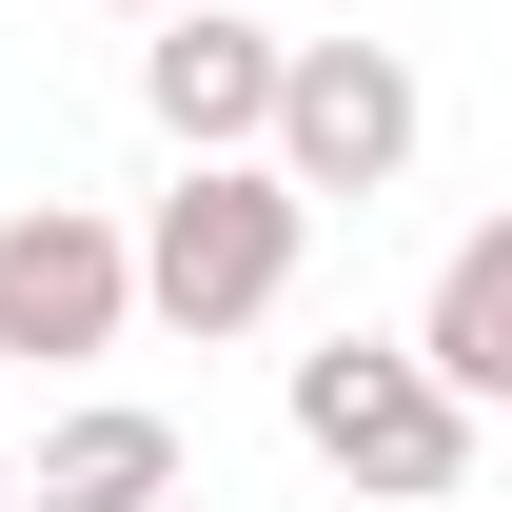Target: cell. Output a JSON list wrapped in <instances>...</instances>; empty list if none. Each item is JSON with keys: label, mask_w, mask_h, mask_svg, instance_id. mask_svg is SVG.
Returning <instances> with one entry per match:
<instances>
[{"label": "cell", "mask_w": 512, "mask_h": 512, "mask_svg": "<svg viewBox=\"0 0 512 512\" xmlns=\"http://www.w3.org/2000/svg\"><path fill=\"white\" fill-rule=\"evenodd\" d=\"M119 256H138V316H158V335H256L276 296H296L316 217L276 197V158H178V197H158Z\"/></svg>", "instance_id": "1"}, {"label": "cell", "mask_w": 512, "mask_h": 512, "mask_svg": "<svg viewBox=\"0 0 512 512\" xmlns=\"http://www.w3.org/2000/svg\"><path fill=\"white\" fill-rule=\"evenodd\" d=\"M276 394H296V453L355 473L375 512H453L473 493V434H493V414H453V394L414 375V335H316Z\"/></svg>", "instance_id": "2"}, {"label": "cell", "mask_w": 512, "mask_h": 512, "mask_svg": "<svg viewBox=\"0 0 512 512\" xmlns=\"http://www.w3.org/2000/svg\"><path fill=\"white\" fill-rule=\"evenodd\" d=\"M414 138H434V99H414L394 40H276V119H256V158H276L296 217L394 197V178H414Z\"/></svg>", "instance_id": "3"}, {"label": "cell", "mask_w": 512, "mask_h": 512, "mask_svg": "<svg viewBox=\"0 0 512 512\" xmlns=\"http://www.w3.org/2000/svg\"><path fill=\"white\" fill-rule=\"evenodd\" d=\"M138 335V256L99 197H0V355L20 375H79Z\"/></svg>", "instance_id": "4"}, {"label": "cell", "mask_w": 512, "mask_h": 512, "mask_svg": "<svg viewBox=\"0 0 512 512\" xmlns=\"http://www.w3.org/2000/svg\"><path fill=\"white\" fill-rule=\"evenodd\" d=\"M138 119L178 138V158H256V119H276V20H237V0L138 20Z\"/></svg>", "instance_id": "5"}, {"label": "cell", "mask_w": 512, "mask_h": 512, "mask_svg": "<svg viewBox=\"0 0 512 512\" xmlns=\"http://www.w3.org/2000/svg\"><path fill=\"white\" fill-rule=\"evenodd\" d=\"M178 414H138V394H79L60 434L20 453V512H178Z\"/></svg>", "instance_id": "6"}, {"label": "cell", "mask_w": 512, "mask_h": 512, "mask_svg": "<svg viewBox=\"0 0 512 512\" xmlns=\"http://www.w3.org/2000/svg\"><path fill=\"white\" fill-rule=\"evenodd\" d=\"M414 375H434L453 414H493V394H512V217H473V237L434 256V316H414Z\"/></svg>", "instance_id": "7"}, {"label": "cell", "mask_w": 512, "mask_h": 512, "mask_svg": "<svg viewBox=\"0 0 512 512\" xmlns=\"http://www.w3.org/2000/svg\"><path fill=\"white\" fill-rule=\"evenodd\" d=\"M99 20H178V0H99Z\"/></svg>", "instance_id": "8"}, {"label": "cell", "mask_w": 512, "mask_h": 512, "mask_svg": "<svg viewBox=\"0 0 512 512\" xmlns=\"http://www.w3.org/2000/svg\"><path fill=\"white\" fill-rule=\"evenodd\" d=\"M0 512H20V453H0Z\"/></svg>", "instance_id": "9"}]
</instances>
